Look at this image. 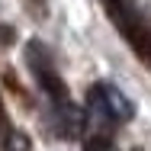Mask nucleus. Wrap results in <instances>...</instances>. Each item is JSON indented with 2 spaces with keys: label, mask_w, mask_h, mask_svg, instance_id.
<instances>
[{
  "label": "nucleus",
  "mask_w": 151,
  "mask_h": 151,
  "mask_svg": "<svg viewBox=\"0 0 151 151\" xmlns=\"http://www.w3.org/2000/svg\"><path fill=\"white\" fill-rule=\"evenodd\" d=\"M87 113H90V119L96 122V125L113 129V125H119V122L132 119V116H135V106H132V100H129L116 84L100 81V84H93L90 93H87Z\"/></svg>",
  "instance_id": "1"
},
{
  "label": "nucleus",
  "mask_w": 151,
  "mask_h": 151,
  "mask_svg": "<svg viewBox=\"0 0 151 151\" xmlns=\"http://www.w3.org/2000/svg\"><path fill=\"white\" fill-rule=\"evenodd\" d=\"M26 61H29V71L35 74V81L48 90V96L61 103V100H68V93H64V84H61V77L55 74V64L48 58V52L39 45V42H29L26 45Z\"/></svg>",
  "instance_id": "2"
},
{
  "label": "nucleus",
  "mask_w": 151,
  "mask_h": 151,
  "mask_svg": "<svg viewBox=\"0 0 151 151\" xmlns=\"http://www.w3.org/2000/svg\"><path fill=\"white\" fill-rule=\"evenodd\" d=\"M84 151H116V148H113V142H109L106 135H93L90 142L84 145Z\"/></svg>",
  "instance_id": "3"
},
{
  "label": "nucleus",
  "mask_w": 151,
  "mask_h": 151,
  "mask_svg": "<svg viewBox=\"0 0 151 151\" xmlns=\"http://www.w3.org/2000/svg\"><path fill=\"white\" fill-rule=\"evenodd\" d=\"M6 151H29V138L19 135V132H13L10 142H6Z\"/></svg>",
  "instance_id": "4"
}]
</instances>
